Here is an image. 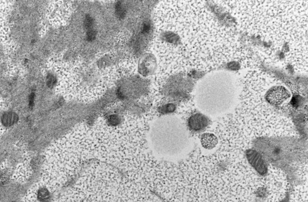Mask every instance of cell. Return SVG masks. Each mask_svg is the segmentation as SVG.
Listing matches in <instances>:
<instances>
[{
	"label": "cell",
	"mask_w": 308,
	"mask_h": 202,
	"mask_svg": "<svg viewBox=\"0 0 308 202\" xmlns=\"http://www.w3.org/2000/svg\"><path fill=\"white\" fill-rule=\"evenodd\" d=\"M249 163L261 175H265L267 172L266 162L263 156L257 151L250 149L245 153Z\"/></svg>",
	"instance_id": "cell-2"
},
{
	"label": "cell",
	"mask_w": 308,
	"mask_h": 202,
	"mask_svg": "<svg viewBox=\"0 0 308 202\" xmlns=\"http://www.w3.org/2000/svg\"><path fill=\"white\" fill-rule=\"evenodd\" d=\"M150 30V26L148 24H145L144 26V28H143V32H148Z\"/></svg>",
	"instance_id": "cell-14"
},
{
	"label": "cell",
	"mask_w": 308,
	"mask_h": 202,
	"mask_svg": "<svg viewBox=\"0 0 308 202\" xmlns=\"http://www.w3.org/2000/svg\"><path fill=\"white\" fill-rule=\"evenodd\" d=\"M55 83H56V79L52 75H49L48 76L47 85L48 87H52L53 86L55 85Z\"/></svg>",
	"instance_id": "cell-12"
},
{
	"label": "cell",
	"mask_w": 308,
	"mask_h": 202,
	"mask_svg": "<svg viewBox=\"0 0 308 202\" xmlns=\"http://www.w3.org/2000/svg\"><path fill=\"white\" fill-rule=\"evenodd\" d=\"M290 97V94L283 86H276L271 88L266 95L267 101L271 105L279 106Z\"/></svg>",
	"instance_id": "cell-1"
},
{
	"label": "cell",
	"mask_w": 308,
	"mask_h": 202,
	"mask_svg": "<svg viewBox=\"0 0 308 202\" xmlns=\"http://www.w3.org/2000/svg\"><path fill=\"white\" fill-rule=\"evenodd\" d=\"M109 122L111 125H116L120 122V119L119 117L116 115H112L109 118Z\"/></svg>",
	"instance_id": "cell-11"
},
{
	"label": "cell",
	"mask_w": 308,
	"mask_h": 202,
	"mask_svg": "<svg viewBox=\"0 0 308 202\" xmlns=\"http://www.w3.org/2000/svg\"><path fill=\"white\" fill-rule=\"evenodd\" d=\"M94 24V20L93 18L91 17L89 15H87L85 16V19L84 21V26L85 29L88 30L92 29V27Z\"/></svg>",
	"instance_id": "cell-9"
},
{
	"label": "cell",
	"mask_w": 308,
	"mask_h": 202,
	"mask_svg": "<svg viewBox=\"0 0 308 202\" xmlns=\"http://www.w3.org/2000/svg\"><path fill=\"white\" fill-rule=\"evenodd\" d=\"M209 121L203 114L196 113L188 119V125L190 130L194 132H200L208 127Z\"/></svg>",
	"instance_id": "cell-3"
},
{
	"label": "cell",
	"mask_w": 308,
	"mask_h": 202,
	"mask_svg": "<svg viewBox=\"0 0 308 202\" xmlns=\"http://www.w3.org/2000/svg\"><path fill=\"white\" fill-rule=\"evenodd\" d=\"M18 120V116L13 112L5 113L2 117V122L5 126L9 127L16 123Z\"/></svg>",
	"instance_id": "cell-5"
},
{
	"label": "cell",
	"mask_w": 308,
	"mask_h": 202,
	"mask_svg": "<svg viewBox=\"0 0 308 202\" xmlns=\"http://www.w3.org/2000/svg\"><path fill=\"white\" fill-rule=\"evenodd\" d=\"M50 198L49 193L48 191L45 188H42L38 191V198L42 202H45L49 200Z\"/></svg>",
	"instance_id": "cell-7"
},
{
	"label": "cell",
	"mask_w": 308,
	"mask_h": 202,
	"mask_svg": "<svg viewBox=\"0 0 308 202\" xmlns=\"http://www.w3.org/2000/svg\"><path fill=\"white\" fill-rule=\"evenodd\" d=\"M176 109V106L174 104H167L166 105H164L162 107L160 108V111L161 113L162 114H168L174 112Z\"/></svg>",
	"instance_id": "cell-8"
},
{
	"label": "cell",
	"mask_w": 308,
	"mask_h": 202,
	"mask_svg": "<svg viewBox=\"0 0 308 202\" xmlns=\"http://www.w3.org/2000/svg\"><path fill=\"white\" fill-rule=\"evenodd\" d=\"M122 1H118L116 4V13L117 17L120 19H123L125 16L126 10L122 3Z\"/></svg>",
	"instance_id": "cell-6"
},
{
	"label": "cell",
	"mask_w": 308,
	"mask_h": 202,
	"mask_svg": "<svg viewBox=\"0 0 308 202\" xmlns=\"http://www.w3.org/2000/svg\"><path fill=\"white\" fill-rule=\"evenodd\" d=\"M96 35H97V32L95 31V30L91 29L88 30L87 33V40L89 42L93 41L95 40Z\"/></svg>",
	"instance_id": "cell-10"
},
{
	"label": "cell",
	"mask_w": 308,
	"mask_h": 202,
	"mask_svg": "<svg viewBox=\"0 0 308 202\" xmlns=\"http://www.w3.org/2000/svg\"><path fill=\"white\" fill-rule=\"evenodd\" d=\"M200 142L205 148L210 149L217 146V139L215 135L212 133H205L202 135Z\"/></svg>",
	"instance_id": "cell-4"
},
{
	"label": "cell",
	"mask_w": 308,
	"mask_h": 202,
	"mask_svg": "<svg viewBox=\"0 0 308 202\" xmlns=\"http://www.w3.org/2000/svg\"><path fill=\"white\" fill-rule=\"evenodd\" d=\"M35 97V94L34 93H32L29 96V106L30 108H32L34 105V100Z\"/></svg>",
	"instance_id": "cell-13"
}]
</instances>
